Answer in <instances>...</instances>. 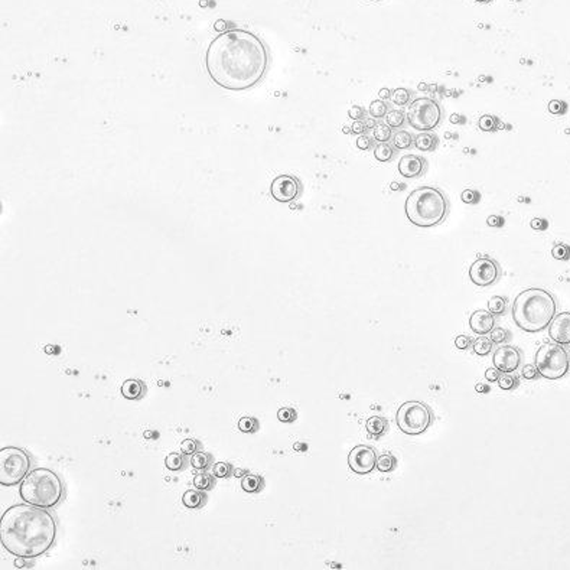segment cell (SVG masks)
Segmentation results:
<instances>
[{
  "instance_id": "1",
  "label": "cell",
  "mask_w": 570,
  "mask_h": 570,
  "mask_svg": "<svg viewBox=\"0 0 570 570\" xmlns=\"http://www.w3.org/2000/svg\"><path fill=\"white\" fill-rule=\"evenodd\" d=\"M205 68L215 84L228 91L256 87L269 68L264 42L246 29H230L214 38L205 54Z\"/></svg>"
},
{
  "instance_id": "2",
  "label": "cell",
  "mask_w": 570,
  "mask_h": 570,
  "mask_svg": "<svg viewBox=\"0 0 570 570\" xmlns=\"http://www.w3.org/2000/svg\"><path fill=\"white\" fill-rule=\"evenodd\" d=\"M55 538L57 523L45 508L26 502L16 504L1 514V546L16 557H39L54 546Z\"/></svg>"
},
{
  "instance_id": "3",
  "label": "cell",
  "mask_w": 570,
  "mask_h": 570,
  "mask_svg": "<svg viewBox=\"0 0 570 570\" xmlns=\"http://www.w3.org/2000/svg\"><path fill=\"white\" fill-rule=\"evenodd\" d=\"M557 303L554 296L540 287L523 290L512 303V319L515 325L530 334L541 332L556 316Z\"/></svg>"
},
{
  "instance_id": "4",
  "label": "cell",
  "mask_w": 570,
  "mask_h": 570,
  "mask_svg": "<svg viewBox=\"0 0 570 570\" xmlns=\"http://www.w3.org/2000/svg\"><path fill=\"white\" fill-rule=\"evenodd\" d=\"M404 214L416 227H437L449 214V201L439 188L420 186L409 194L404 202Z\"/></svg>"
},
{
  "instance_id": "5",
  "label": "cell",
  "mask_w": 570,
  "mask_h": 570,
  "mask_svg": "<svg viewBox=\"0 0 570 570\" xmlns=\"http://www.w3.org/2000/svg\"><path fill=\"white\" fill-rule=\"evenodd\" d=\"M19 495L25 502L40 507L54 508L64 495V487L59 476L46 468H36L31 471L19 487Z\"/></svg>"
},
{
  "instance_id": "6",
  "label": "cell",
  "mask_w": 570,
  "mask_h": 570,
  "mask_svg": "<svg viewBox=\"0 0 570 570\" xmlns=\"http://www.w3.org/2000/svg\"><path fill=\"white\" fill-rule=\"evenodd\" d=\"M535 368L541 377L547 380H559L569 371V355L566 350L557 342L544 344L535 354Z\"/></svg>"
},
{
  "instance_id": "7",
  "label": "cell",
  "mask_w": 570,
  "mask_h": 570,
  "mask_svg": "<svg viewBox=\"0 0 570 570\" xmlns=\"http://www.w3.org/2000/svg\"><path fill=\"white\" fill-rule=\"evenodd\" d=\"M29 469L31 458L23 449L10 446L0 451V485H20L23 478L29 473Z\"/></svg>"
},
{
  "instance_id": "8",
  "label": "cell",
  "mask_w": 570,
  "mask_h": 570,
  "mask_svg": "<svg viewBox=\"0 0 570 570\" xmlns=\"http://www.w3.org/2000/svg\"><path fill=\"white\" fill-rule=\"evenodd\" d=\"M407 124L419 132H432L443 120L440 104L430 97H419L413 100L406 111Z\"/></svg>"
},
{
  "instance_id": "9",
  "label": "cell",
  "mask_w": 570,
  "mask_h": 570,
  "mask_svg": "<svg viewBox=\"0 0 570 570\" xmlns=\"http://www.w3.org/2000/svg\"><path fill=\"white\" fill-rule=\"evenodd\" d=\"M395 422L403 433L417 436L425 433L430 428L433 422V414L428 404L422 401H406L397 410Z\"/></svg>"
},
{
  "instance_id": "10",
  "label": "cell",
  "mask_w": 570,
  "mask_h": 570,
  "mask_svg": "<svg viewBox=\"0 0 570 570\" xmlns=\"http://www.w3.org/2000/svg\"><path fill=\"white\" fill-rule=\"evenodd\" d=\"M501 276L499 264L490 257H481L472 263L469 267V279L473 285L479 287H488L497 283Z\"/></svg>"
},
{
  "instance_id": "11",
  "label": "cell",
  "mask_w": 570,
  "mask_h": 570,
  "mask_svg": "<svg viewBox=\"0 0 570 570\" xmlns=\"http://www.w3.org/2000/svg\"><path fill=\"white\" fill-rule=\"evenodd\" d=\"M300 192H302V183L293 175H279L270 183L272 197L282 204L293 202L295 199L299 198Z\"/></svg>"
},
{
  "instance_id": "12",
  "label": "cell",
  "mask_w": 570,
  "mask_h": 570,
  "mask_svg": "<svg viewBox=\"0 0 570 570\" xmlns=\"http://www.w3.org/2000/svg\"><path fill=\"white\" fill-rule=\"evenodd\" d=\"M348 465L354 473H358V475L371 473L377 466L375 451L370 446L358 445L348 455Z\"/></svg>"
},
{
  "instance_id": "13",
  "label": "cell",
  "mask_w": 570,
  "mask_h": 570,
  "mask_svg": "<svg viewBox=\"0 0 570 570\" xmlns=\"http://www.w3.org/2000/svg\"><path fill=\"white\" fill-rule=\"evenodd\" d=\"M521 364V353L512 345L499 347L494 354V367L499 373H514Z\"/></svg>"
},
{
  "instance_id": "14",
  "label": "cell",
  "mask_w": 570,
  "mask_h": 570,
  "mask_svg": "<svg viewBox=\"0 0 570 570\" xmlns=\"http://www.w3.org/2000/svg\"><path fill=\"white\" fill-rule=\"evenodd\" d=\"M428 171V160L419 155H404L398 162V172L403 178L416 179Z\"/></svg>"
},
{
  "instance_id": "15",
  "label": "cell",
  "mask_w": 570,
  "mask_h": 570,
  "mask_svg": "<svg viewBox=\"0 0 570 570\" xmlns=\"http://www.w3.org/2000/svg\"><path fill=\"white\" fill-rule=\"evenodd\" d=\"M550 338L560 344V345H569L570 344V312H562L553 318L549 328Z\"/></svg>"
},
{
  "instance_id": "16",
  "label": "cell",
  "mask_w": 570,
  "mask_h": 570,
  "mask_svg": "<svg viewBox=\"0 0 570 570\" xmlns=\"http://www.w3.org/2000/svg\"><path fill=\"white\" fill-rule=\"evenodd\" d=\"M495 319L490 311H475L469 318L471 329L478 335H487L494 329Z\"/></svg>"
},
{
  "instance_id": "17",
  "label": "cell",
  "mask_w": 570,
  "mask_h": 570,
  "mask_svg": "<svg viewBox=\"0 0 570 570\" xmlns=\"http://www.w3.org/2000/svg\"><path fill=\"white\" fill-rule=\"evenodd\" d=\"M413 146L420 152H433L439 146V138L433 132H420L414 138Z\"/></svg>"
},
{
  "instance_id": "18",
  "label": "cell",
  "mask_w": 570,
  "mask_h": 570,
  "mask_svg": "<svg viewBox=\"0 0 570 570\" xmlns=\"http://www.w3.org/2000/svg\"><path fill=\"white\" fill-rule=\"evenodd\" d=\"M120 392H121V395L127 400H139L144 393V386L140 380L130 378L121 384Z\"/></svg>"
},
{
  "instance_id": "19",
  "label": "cell",
  "mask_w": 570,
  "mask_h": 570,
  "mask_svg": "<svg viewBox=\"0 0 570 570\" xmlns=\"http://www.w3.org/2000/svg\"><path fill=\"white\" fill-rule=\"evenodd\" d=\"M374 157L378 160V162H383V163H387V162H392L393 159L397 156V149L390 144V143H377L374 146Z\"/></svg>"
},
{
  "instance_id": "20",
  "label": "cell",
  "mask_w": 570,
  "mask_h": 570,
  "mask_svg": "<svg viewBox=\"0 0 570 570\" xmlns=\"http://www.w3.org/2000/svg\"><path fill=\"white\" fill-rule=\"evenodd\" d=\"M389 428V423L384 417H380V416H373L367 420L365 423V429L367 432L373 436V437H380L386 433V430Z\"/></svg>"
},
{
  "instance_id": "21",
  "label": "cell",
  "mask_w": 570,
  "mask_h": 570,
  "mask_svg": "<svg viewBox=\"0 0 570 570\" xmlns=\"http://www.w3.org/2000/svg\"><path fill=\"white\" fill-rule=\"evenodd\" d=\"M392 142L393 146L397 150H406V149H409V147H412L414 144V138L409 132H406L403 129H398L397 132L393 133Z\"/></svg>"
},
{
  "instance_id": "22",
  "label": "cell",
  "mask_w": 570,
  "mask_h": 570,
  "mask_svg": "<svg viewBox=\"0 0 570 570\" xmlns=\"http://www.w3.org/2000/svg\"><path fill=\"white\" fill-rule=\"evenodd\" d=\"M261 487H263V478L260 475L247 473L241 479V488H243V491H246L249 494L258 492L261 490Z\"/></svg>"
},
{
  "instance_id": "23",
  "label": "cell",
  "mask_w": 570,
  "mask_h": 570,
  "mask_svg": "<svg viewBox=\"0 0 570 570\" xmlns=\"http://www.w3.org/2000/svg\"><path fill=\"white\" fill-rule=\"evenodd\" d=\"M384 123L387 126H390L392 129L398 130V129H403L406 126L407 118H406L404 111H401V110H390L386 114V117H384Z\"/></svg>"
},
{
  "instance_id": "24",
  "label": "cell",
  "mask_w": 570,
  "mask_h": 570,
  "mask_svg": "<svg viewBox=\"0 0 570 570\" xmlns=\"http://www.w3.org/2000/svg\"><path fill=\"white\" fill-rule=\"evenodd\" d=\"M204 494L198 490H189L186 491L183 495H182V504L186 507V508H199L204 502Z\"/></svg>"
},
{
  "instance_id": "25",
  "label": "cell",
  "mask_w": 570,
  "mask_h": 570,
  "mask_svg": "<svg viewBox=\"0 0 570 570\" xmlns=\"http://www.w3.org/2000/svg\"><path fill=\"white\" fill-rule=\"evenodd\" d=\"M412 98H413V91H410L409 88H395L393 91L392 100L395 106L400 107L409 106L412 103Z\"/></svg>"
},
{
  "instance_id": "26",
  "label": "cell",
  "mask_w": 570,
  "mask_h": 570,
  "mask_svg": "<svg viewBox=\"0 0 570 570\" xmlns=\"http://www.w3.org/2000/svg\"><path fill=\"white\" fill-rule=\"evenodd\" d=\"M373 139L377 143H387L393 139V129L390 126L384 124H377L373 129Z\"/></svg>"
},
{
  "instance_id": "27",
  "label": "cell",
  "mask_w": 570,
  "mask_h": 570,
  "mask_svg": "<svg viewBox=\"0 0 570 570\" xmlns=\"http://www.w3.org/2000/svg\"><path fill=\"white\" fill-rule=\"evenodd\" d=\"M472 348H473V353L479 356L488 355L492 350V341L491 338H487V336H479L478 339L473 341L472 344Z\"/></svg>"
},
{
  "instance_id": "28",
  "label": "cell",
  "mask_w": 570,
  "mask_h": 570,
  "mask_svg": "<svg viewBox=\"0 0 570 570\" xmlns=\"http://www.w3.org/2000/svg\"><path fill=\"white\" fill-rule=\"evenodd\" d=\"M389 111H390V106H389L386 101H383V100H375V101H373V103L370 104V108H368L370 116L374 117V118H384L386 114H387Z\"/></svg>"
},
{
  "instance_id": "29",
  "label": "cell",
  "mask_w": 570,
  "mask_h": 570,
  "mask_svg": "<svg viewBox=\"0 0 570 570\" xmlns=\"http://www.w3.org/2000/svg\"><path fill=\"white\" fill-rule=\"evenodd\" d=\"M194 487L199 491H208L214 487V478L210 473H198L194 478Z\"/></svg>"
},
{
  "instance_id": "30",
  "label": "cell",
  "mask_w": 570,
  "mask_h": 570,
  "mask_svg": "<svg viewBox=\"0 0 570 570\" xmlns=\"http://www.w3.org/2000/svg\"><path fill=\"white\" fill-rule=\"evenodd\" d=\"M395 465H397V461L390 453H384V455L377 458V469L380 472H383V473L392 472L393 469L395 468Z\"/></svg>"
},
{
  "instance_id": "31",
  "label": "cell",
  "mask_w": 570,
  "mask_h": 570,
  "mask_svg": "<svg viewBox=\"0 0 570 570\" xmlns=\"http://www.w3.org/2000/svg\"><path fill=\"white\" fill-rule=\"evenodd\" d=\"M210 463H211V456L208 453H205V452H195L192 455V458H191L192 468L199 469V471L207 469L210 466Z\"/></svg>"
},
{
  "instance_id": "32",
  "label": "cell",
  "mask_w": 570,
  "mask_h": 570,
  "mask_svg": "<svg viewBox=\"0 0 570 570\" xmlns=\"http://www.w3.org/2000/svg\"><path fill=\"white\" fill-rule=\"evenodd\" d=\"M507 308V300L501 296H492L488 302V311L492 315H502Z\"/></svg>"
},
{
  "instance_id": "33",
  "label": "cell",
  "mask_w": 570,
  "mask_h": 570,
  "mask_svg": "<svg viewBox=\"0 0 570 570\" xmlns=\"http://www.w3.org/2000/svg\"><path fill=\"white\" fill-rule=\"evenodd\" d=\"M498 386L501 390H514L517 386H518V378L517 377H512L511 373H502V375H499L498 378Z\"/></svg>"
},
{
  "instance_id": "34",
  "label": "cell",
  "mask_w": 570,
  "mask_h": 570,
  "mask_svg": "<svg viewBox=\"0 0 570 570\" xmlns=\"http://www.w3.org/2000/svg\"><path fill=\"white\" fill-rule=\"evenodd\" d=\"M498 123H499L498 118H497L495 116L485 114V116H482V117L479 118L478 126H479V129L484 130V132H494V130H497Z\"/></svg>"
},
{
  "instance_id": "35",
  "label": "cell",
  "mask_w": 570,
  "mask_h": 570,
  "mask_svg": "<svg viewBox=\"0 0 570 570\" xmlns=\"http://www.w3.org/2000/svg\"><path fill=\"white\" fill-rule=\"evenodd\" d=\"M183 463H185L183 456H182L180 453H177V452H174V453H169V455L166 456V459H165V465H166V468H168L169 471H172V472L180 471V469L183 468Z\"/></svg>"
},
{
  "instance_id": "36",
  "label": "cell",
  "mask_w": 570,
  "mask_h": 570,
  "mask_svg": "<svg viewBox=\"0 0 570 570\" xmlns=\"http://www.w3.org/2000/svg\"><path fill=\"white\" fill-rule=\"evenodd\" d=\"M238 429L243 432V433H254L257 429H258V422L257 419L254 417H250V416H244L238 420Z\"/></svg>"
},
{
  "instance_id": "37",
  "label": "cell",
  "mask_w": 570,
  "mask_h": 570,
  "mask_svg": "<svg viewBox=\"0 0 570 570\" xmlns=\"http://www.w3.org/2000/svg\"><path fill=\"white\" fill-rule=\"evenodd\" d=\"M551 256L556 258V260H569L570 258V247L568 244H556L553 250H551Z\"/></svg>"
},
{
  "instance_id": "38",
  "label": "cell",
  "mask_w": 570,
  "mask_h": 570,
  "mask_svg": "<svg viewBox=\"0 0 570 570\" xmlns=\"http://www.w3.org/2000/svg\"><path fill=\"white\" fill-rule=\"evenodd\" d=\"M296 417H297L296 410L292 409V407H282L277 412V419L280 422H283V423H292V422L296 420Z\"/></svg>"
},
{
  "instance_id": "39",
  "label": "cell",
  "mask_w": 570,
  "mask_h": 570,
  "mask_svg": "<svg viewBox=\"0 0 570 570\" xmlns=\"http://www.w3.org/2000/svg\"><path fill=\"white\" fill-rule=\"evenodd\" d=\"M231 473V465L227 462H216L213 466V476L215 478H227Z\"/></svg>"
},
{
  "instance_id": "40",
  "label": "cell",
  "mask_w": 570,
  "mask_h": 570,
  "mask_svg": "<svg viewBox=\"0 0 570 570\" xmlns=\"http://www.w3.org/2000/svg\"><path fill=\"white\" fill-rule=\"evenodd\" d=\"M461 199H462L465 204H472V205H475V204L479 202L481 195H479V192L475 191V189H465L462 194H461Z\"/></svg>"
},
{
  "instance_id": "41",
  "label": "cell",
  "mask_w": 570,
  "mask_h": 570,
  "mask_svg": "<svg viewBox=\"0 0 570 570\" xmlns=\"http://www.w3.org/2000/svg\"><path fill=\"white\" fill-rule=\"evenodd\" d=\"M198 446H199V443L195 439H185L180 443V451L183 455H194L198 451Z\"/></svg>"
},
{
  "instance_id": "42",
  "label": "cell",
  "mask_w": 570,
  "mask_h": 570,
  "mask_svg": "<svg viewBox=\"0 0 570 570\" xmlns=\"http://www.w3.org/2000/svg\"><path fill=\"white\" fill-rule=\"evenodd\" d=\"M491 341L495 342V344H504L508 338H510V334L508 331H505L504 328H497V329H492L491 332Z\"/></svg>"
},
{
  "instance_id": "43",
  "label": "cell",
  "mask_w": 570,
  "mask_h": 570,
  "mask_svg": "<svg viewBox=\"0 0 570 570\" xmlns=\"http://www.w3.org/2000/svg\"><path fill=\"white\" fill-rule=\"evenodd\" d=\"M568 110V104L565 101H560V100H553L549 103V111L551 114H556V116H560V114H565Z\"/></svg>"
},
{
  "instance_id": "44",
  "label": "cell",
  "mask_w": 570,
  "mask_h": 570,
  "mask_svg": "<svg viewBox=\"0 0 570 570\" xmlns=\"http://www.w3.org/2000/svg\"><path fill=\"white\" fill-rule=\"evenodd\" d=\"M374 139H371L370 136L367 135H361L358 139H356V147L361 149V150H371L374 149Z\"/></svg>"
},
{
  "instance_id": "45",
  "label": "cell",
  "mask_w": 570,
  "mask_h": 570,
  "mask_svg": "<svg viewBox=\"0 0 570 570\" xmlns=\"http://www.w3.org/2000/svg\"><path fill=\"white\" fill-rule=\"evenodd\" d=\"M348 116H350V118H353L354 121H355V120H364V118L367 117V111H365V108L361 107V106H354V107L350 108Z\"/></svg>"
},
{
  "instance_id": "46",
  "label": "cell",
  "mask_w": 570,
  "mask_h": 570,
  "mask_svg": "<svg viewBox=\"0 0 570 570\" xmlns=\"http://www.w3.org/2000/svg\"><path fill=\"white\" fill-rule=\"evenodd\" d=\"M472 344L473 342H472V339L468 335H459L455 339V347L458 350H468L469 347H472Z\"/></svg>"
},
{
  "instance_id": "47",
  "label": "cell",
  "mask_w": 570,
  "mask_h": 570,
  "mask_svg": "<svg viewBox=\"0 0 570 570\" xmlns=\"http://www.w3.org/2000/svg\"><path fill=\"white\" fill-rule=\"evenodd\" d=\"M538 370L535 368V365H526L523 368V377L526 380H535L538 377Z\"/></svg>"
},
{
  "instance_id": "48",
  "label": "cell",
  "mask_w": 570,
  "mask_h": 570,
  "mask_svg": "<svg viewBox=\"0 0 570 570\" xmlns=\"http://www.w3.org/2000/svg\"><path fill=\"white\" fill-rule=\"evenodd\" d=\"M531 228L533 230H537V231H544V230H547V227H549V222L546 221V219H543V218H534V219H531Z\"/></svg>"
},
{
  "instance_id": "49",
  "label": "cell",
  "mask_w": 570,
  "mask_h": 570,
  "mask_svg": "<svg viewBox=\"0 0 570 570\" xmlns=\"http://www.w3.org/2000/svg\"><path fill=\"white\" fill-rule=\"evenodd\" d=\"M487 224L490 227H494V228H499L504 225V218L499 216V215H490L488 219H487Z\"/></svg>"
},
{
  "instance_id": "50",
  "label": "cell",
  "mask_w": 570,
  "mask_h": 570,
  "mask_svg": "<svg viewBox=\"0 0 570 570\" xmlns=\"http://www.w3.org/2000/svg\"><path fill=\"white\" fill-rule=\"evenodd\" d=\"M499 370H497L495 367L494 368H488L487 371H485V378H487V381H491V383H494V381H498L499 378Z\"/></svg>"
},
{
  "instance_id": "51",
  "label": "cell",
  "mask_w": 570,
  "mask_h": 570,
  "mask_svg": "<svg viewBox=\"0 0 570 570\" xmlns=\"http://www.w3.org/2000/svg\"><path fill=\"white\" fill-rule=\"evenodd\" d=\"M351 129H353V133H355V135H362V133L367 130V127H365V124H364L362 120H355V121L353 123Z\"/></svg>"
},
{
  "instance_id": "52",
  "label": "cell",
  "mask_w": 570,
  "mask_h": 570,
  "mask_svg": "<svg viewBox=\"0 0 570 570\" xmlns=\"http://www.w3.org/2000/svg\"><path fill=\"white\" fill-rule=\"evenodd\" d=\"M393 96V91L390 90V88H381L380 91H378V97H380V100H383V101H386V100H390Z\"/></svg>"
},
{
  "instance_id": "53",
  "label": "cell",
  "mask_w": 570,
  "mask_h": 570,
  "mask_svg": "<svg viewBox=\"0 0 570 570\" xmlns=\"http://www.w3.org/2000/svg\"><path fill=\"white\" fill-rule=\"evenodd\" d=\"M364 124H365V127H367V130H373L375 126H377V118H374V117H365L364 120Z\"/></svg>"
},
{
  "instance_id": "54",
  "label": "cell",
  "mask_w": 570,
  "mask_h": 570,
  "mask_svg": "<svg viewBox=\"0 0 570 570\" xmlns=\"http://www.w3.org/2000/svg\"><path fill=\"white\" fill-rule=\"evenodd\" d=\"M490 386L488 384H484V383H478L476 386H475V392L476 393H481V394H487V393H490Z\"/></svg>"
},
{
  "instance_id": "55",
  "label": "cell",
  "mask_w": 570,
  "mask_h": 570,
  "mask_svg": "<svg viewBox=\"0 0 570 570\" xmlns=\"http://www.w3.org/2000/svg\"><path fill=\"white\" fill-rule=\"evenodd\" d=\"M26 560H29V559H25V557H16V560H15V568H18V569H23V568H26L28 566V562Z\"/></svg>"
},
{
  "instance_id": "56",
  "label": "cell",
  "mask_w": 570,
  "mask_h": 570,
  "mask_svg": "<svg viewBox=\"0 0 570 570\" xmlns=\"http://www.w3.org/2000/svg\"><path fill=\"white\" fill-rule=\"evenodd\" d=\"M451 123H453V124H463L465 123V117L459 116V114H452L451 116Z\"/></svg>"
},
{
  "instance_id": "57",
  "label": "cell",
  "mask_w": 570,
  "mask_h": 570,
  "mask_svg": "<svg viewBox=\"0 0 570 570\" xmlns=\"http://www.w3.org/2000/svg\"><path fill=\"white\" fill-rule=\"evenodd\" d=\"M390 188H392V191H398V189H403L404 185H400V183H397V182H393L392 185H390Z\"/></svg>"
},
{
  "instance_id": "58",
  "label": "cell",
  "mask_w": 570,
  "mask_h": 570,
  "mask_svg": "<svg viewBox=\"0 0 570 570\" xmlns=\"http://www.w3.org/2000/svg\"><path fill=\"white\" fill-rule=\"evenodd\" d=\"M243 473H246V471H243V469H237V471L234 472L236 476H243Z\"/></svg>"
},
{
  "instance_id": "59",
  "label": "cell",
  "mask_w": 570,
  "mask_h": 570,
  "mask_svg": "<svg viewBox=\"0 0 570 570\" xmlns=\"http://www.w3.org/2000/svg\"><path fill=\"white\" fill-rule=\"evenodd\" d=\"M342 130H344V133H351L353 132V129H350V127H342Z\"/></svg>"
},
{
  "instance_id": "60",
  "label": "cell",
  "mask_w": 570,
  "mask_h": 570,
  "mask_svg": "<svg viewBox=\"0 0 570 570\" xmlns=\"http://www.w3.org/2000/svg\"><path fill=\"white\" fill-rule=\"evenodd\" d=\"M475 1H478V3H490L491 0H475Z\"/></svg>"
},
{
  "instance_id": "61",
  "label": "cell",
  "mask_w": 570,
  "mask_h": 570,
  "mask_svg": "<svg viewBox=\"0 0 570 570\" xmlns=\"http://www.w3.org/2000/svg\"><path fill=\"white\" fill-rule=\"evenodd\" d=\"M569 361H570V355H569Z\"/></svg>"
},
{
  "instance_id": "62",
  "label": "cell",
  "mask_w": 570,
  "mask_h": 570,
  "mask_svg": "<svg viewBox=\"0 0 570 570\" xmlns=\"http://www.w3.org/2000/svg\"><path fill=\"white\" fill-rule=\"evenodd\" d=\"M373 1H375V0H373Z\"/></svg>"
}]
</instances>
